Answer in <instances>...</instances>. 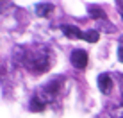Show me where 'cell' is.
Wrapping results in <instances>:
<instances>
[{
    "label": "cell",
    "mask_w": 123,
    "mask_h": 118,
    "mask_svg": "<svg viewBox=\"0 0 123 118\" xmlns=\"http://www.w3.org/2000/svg\"><path fill=\"white\" fill-rule=\"evenodd\" d=\"M22 65L32 73H43L50 66V50L43 45H31L23 47L20 54Z\"/></svg>",
    "instance_id": "1"
},
{
    "label": "cell",
    "mask_w": 123,
    "mask_h": 118,
    "mask_svg": "<svg viewBox=\"0 0 123 118\" xmlns=\"http://www.w3.org/2000/svg\"><path fill=\"white\" fill-rule=\"evenodd\" d=\"M59 88H61L59 79H54V81L48 82L46 86L39 88V90L36 91V95L32 97V100H31V109H32V111H37V113L43 111V109L57 97Z\"/></svg>",
    "instance_id": "2"
},
{
    "label": "cell",
    "mask_w": 123,
    "mask_h": 118,
    "mask_svg": "<svg viewBox=\"0 0 123 118\" xmlns=\"http://www.w3.org/2000/svg\"><path fill=\"white\" fill-rule=\"evenodd\" d=\"M70 61H71V65H73L75 68L84 70L87 66V54L84 52V50H73V52H71Z\"/></svg>",
    "instance_id": "3"
},
{
    "label": "cell",
    "mask_w": 123,
    "mask_h": 118,
    "mask_svg": "<svg viewBox=\"0 0 123 118\" xmlns=\"http://www.w3.org/2000/svg\"><path fill=\"white\" fill-rule=\"evenodd\" d=\"M96 82H98V90L104 95H109L112 91V79H111L109 73H100L98 79H96Z\"/></svg>",
    "instance_id": "4"
},
{
    "label": "cell",
    "mask_w": 123,
    "mask_h": 118,
    "mask_svg": "<svg viewBox=\"0 0 123 118\" xmlns=\"http://www.w3.org/2000/svg\"><path fill=\"white\" fill-rule=\"evenodd\" d=\"M61 29L70 39H84V32L79 27H75V25H62Z\"/></svg>",
    "instance_id": "5"
},
{
    "label": "cell",
    "mask_w": 123,
    "mask_h": 118,
    "mask_svg": "<svg viewBox=\"0 0 123 118\" xmlns=\"http://www.w3.org/2000/svg\"><path fill=\"white\" fill-rule=\"evenodd\" d=\"M34 11H36L37 16H48L50 13L54 11V6H52V4H48V2H39V4H36Z\"/></svg>",
    "instance_id": "6"
},
{
    "label": "cell",
    "mask_w": 123,
    "mask_h": 118,
    "mask_svg": "<svg viewBox=\"0 0 123 118\" xmlns=\"http://www.w3.org/2000/svg\"><path fill=\"white\" fill-rule=\"evenodd\" d=\"M84 39L89 41V43H96V41H98V31H95V29L84 31Z\"/></svg>",
    "instance_id": "7"
},
{
    "label": "cell",
    "mask_w": 123,
    "mask_h": 118,
    "mask_svg": "<svg viewBox=\"0 0 123 118\" xmlns=\"http://www.w3.org/2000/svg\"><path fill=\"white\" fill-rule=\"evenodd\" d=\"M89 14L93 16V18H102V16H104V14H102V11H100V9H98L96 6L89 7Z\"/></svg>",
    "instance_id": "8"
},
{
    "label": "cell",
    "mask_w": 123,
    "mask_h": 118,
    "mask_svg": "<svg viewBox=\"0 0 123 118\" xmlns=\"http://www.w3.org/2000/svg\"><path fill=\"white\" fill-rule=\"evenodd\" d=\"M116 111H121V118H123V93H121V106H120V109H114V111H111V115L114 116V115H116Z\"/></svg>",
    "instance_id": "9"
},
{
    "label": "cell",
    "mask_w": 123,
    "mask_h": 118,
    "mask_svg": "<svg viewBox=\"0 0 123 118\" xmlns=\"http://www.w3.org/2000/svg\"><path fill=\"white\" fill-rule=\"evenodd\" d=\"M118 59H120V61L123 63V47H120V48H118Z\"/></svg>",
    "instance_id": "10"
},
{
    "label": "cell",
    "mask_w": 123,
    "mask_h": 118,
    "mask_svg": "<svg viewBox=\"0 0 123 118\" xmlns=\"http://www.w3.org/2000/svg\"><path fill=\"white\" fill-rule=\"evenodd\" d=\"M121 14H123V6H121Z\"/></svg>",
    "instance_id": "11"
}]
</instances>
